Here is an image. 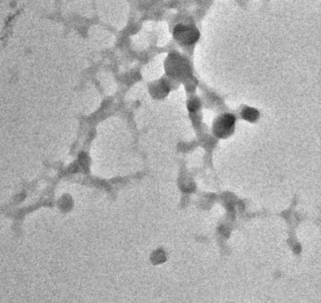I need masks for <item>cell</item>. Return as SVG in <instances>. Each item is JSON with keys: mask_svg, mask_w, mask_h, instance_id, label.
<instances>
[{"mask_svg": "<svg viewBox=\"0 0 321 303\" xmlns=\"http://www.w3.org/2000/svg\"><path fill=\"white\" fill-rule=\"evenodd\" d=\"M235 124V117L231 115H225L219 119L218 122L214 125V131L219 137H225L227 132L232 129Z\"/></svg>", "mask_w": 321, "mask_h": 303, "instance_id": "obj_2", "label": "cell"}, {"mask_svg": "<svg viewBox=\"0 0 321 303\" xmlns=\"http://www.w3.org/2000/svg\"><path fill=\"white\" fill-rule=\"evenodd\" d=\"M174 36L182 44L191 45L198 39L199 32L193 27L179 25L175 29Z\"/></svg>", "mask_w": 321, "mask_h": 303, "instance_id": "obj_1", "label": "cell"}, {"mask_svg": "<svg viewBox=\"0 0 321 303\" xmlns=\"http://www.w3.org/2000/svg\"><path fill=\"white\" fill-rule=\"evenodd\" d=\"M243 116H244V119L252 122V121H255L256 119L258 118L259 113L256 111L255 109H252V108H246L243 112Z\"/></svg>", "mask_w": 321, "mask_h": 303, "instance_id": "obj_3", "label": "cell"}]
</instances>
